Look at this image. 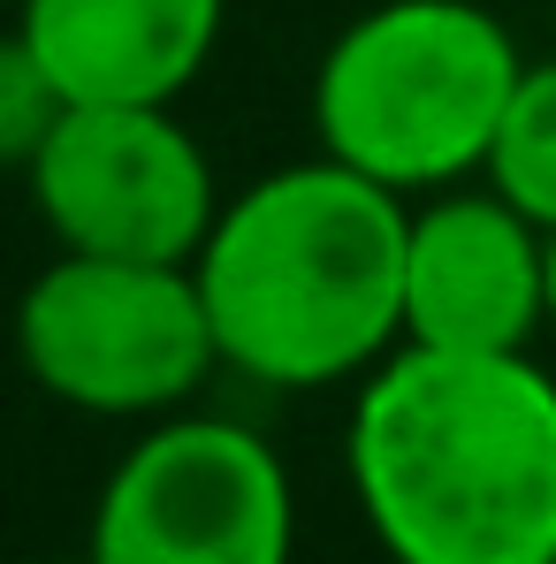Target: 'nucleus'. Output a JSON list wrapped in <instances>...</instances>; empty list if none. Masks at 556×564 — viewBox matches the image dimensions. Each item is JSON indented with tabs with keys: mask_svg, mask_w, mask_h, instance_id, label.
Here are the masks:
<instances>
[{
	"mask_svg": "<svg viewBox=\"0 0 556 564\" xmlns=\"http://www.w3.org/2000/svg\"><path fill=\"white\" fill-rule=\"evenodd\" d=\"M351 496L389 564H556V375L396 344L351 404Z\"/></svg>",
	"mask_w": 556,
	"mask_h": 564,
	"instance_id": "f257e3e1",
	"label": "nucleus"
},
{
	"mask_svg": "<svg viewBox=\"0 0 556 564\" xmlns=\"http://www.w3.org/2000/svg\"><path fill=\"white\" fill-rule=\"evenodd\" d=\"M404 237L412 198L328 153L229 191L190 260L221 375L252 389L367 381L404 344Z\"/></svg>",
	"mask_w": 556,
	"mask_h": 564,
	"instance_id": "f03ea898",
	"label": "nucleus"
},
{
	"mask_svg": "<svg viewBox=\"0 0 556 564\" xmlns=\"http://www.w3.org/2000/svg\"><path fill=\"white\" fill-rule=\"evenodd\" d=\"M526 77L519 39L480 0H381L313 69V138L396 198L472 184Z\"/></svg>",
	"mask_w": 556,
	"mask_h": 564,
	"instance_id": "7ed1b4c3",
	"label": "nucleus"
},
{
	"mask_svg": "<svg viewBox=\"0 0 556 564\" xmlns=\"http://www.w3.org/2000/svg\"><path fill=\"white\" fill-rule=\"evenodd\" d=\"M15 359L54 404L92 420H168L221 375L190 268L54 252L15 297Z\"/></svg>",
	"mask_w": 556,
	"mask_h": 564,
	"instance_id": "20e7f679",
	"label": "nucleus"
},
{
	"mask_svg": "<svg viewBox=\"0 0 556 564\" xmlns=\"http://www.w3.org/2000/svg\"><path fill=\"white\" fill-rule=\"evenodd\" d=\"M99 564H290L297 496L268 435L221 412H168L122 451L92 503Z\"/></svg>",
	"mask_w": 556,
	"mask_h": 564,
	"instance_id": "39448f33",
	"label": "nucleus"
},
{
	"mask_svg": "<svg viewBox=\"0 0 556 564\" xmlns=\"http://www.w3.org/2000/svg\"><path fill=\"white\" fill-rule=\"evenodd\" d=\"M23 184L54 252L190 268L221 221L214 161L176 107H69Z\"/></svg>",
	"mask_w": 556,
	"mask_h": 564,
	"instance_id": "423d86ee",
	"label": "nucleus"
},
{
	"mask_svg": "<svg viewBox=\"0 0 556 564\" xmlns=\"http://www.w3.org/2000/svg\"><path fill=\"white\" fill-rule=\"evenodd\" d=\"M549 328V229L495 184L412 198L404 237V344L526 351Z\"/></svg>",
	"mask_w": 556,
	"mask_h": 564,
	"instance_id": "0eeeda50",
	"label": "nucleus"
},
{
	"mask_svg": "<svg viewBox=\"0 0 556 564\" xmlns=\"http://www.w3.org/2000/svg\"><path fill=\"white\" fill-rule=\"evenodd\" d=\"M15 23L69 107H176L221 46L229 0H23Z\"/></svg>",
	"mask_w": 556,
	"mask_h": 564,
	"instance_id": "6e6552de",
	"label": "nucleus"
},
{
	"mask_svg": "<svg viewBox=\"0 0 556 564\" xmlns=\"http://www.w3.org/2000/svg\"><path fill=\"white\" fill-rule=\"evenodd\" d=\"M480 184H495L519 214L556 229V62H526L519 93L503 107V130L488 145Z\"/></svg>",
	"mask_w": 556,
	"mask_h": 564,
	"instance_id": "1a4fd4ad",
	"label": "nucleus"
},
{
	"mask_svg": "<svg viewBox=\"0 0 556 564\" xmlns=\"http://www.w3.org/2000/svg\"><path fill=\"white\" fill-rule=\"evenodd\" d=\"M62 115H69V93L54 85V69L39 62L23 23L8 15L0 23V176H31V161L46 153Z\"/></svg>",
	"mask_w": 556,
	"mask_h": 564,
	"instance_id": "9d476101",
	"label": "nucleus"
},
{
	"mask_svg": "<svg viewBox=\"0 0 556 564\" xmlns=\"http://www.w3.org/2000/svg\"><path fill=\"white\" fill-rule=\"evenodd\" d=\"M549 328H556V229H549Z\"/></svg>",
	"mask_w": 556,
	"mask_h": 564,
	"instance_id": "9b49d317",
	"label": "nucleus"
},
{
	"mask_svg": "<svg viewBox=\"0 0 556 564\" xmlns=\"http://www.w3.org/2000/svg\"><path fill=\"white\" fill-rule=\"evenodd\" d=\"M39 564H99L92 550H77V557H39Z\"/></svg>",
	"mask_w": 556,
	"mask_h": 564,
	"instance_id": "f8f14e48",
	"label": "nucleus"
},
{
	"mask_svg": "<svg viewBox=\"0 0 556 564\" xmlns=\"http://www.w3.org/2000/svg\"><path fill=\"white\" fill-rule=\"evenodd\" d=\"M0 8H8V15H15V8H23V0H0Z\"/></svg>",
	"mask_w": 556,
	"mask_h": 564,
	"instance_id": "ddd939ff",
	"label": "nucleus"
}]
</instances>
